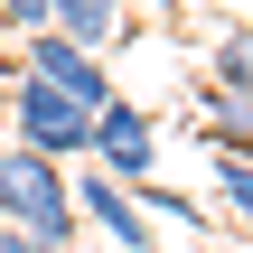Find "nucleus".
Here are the masks:
<instances>
[{"mask_svg": "<svg viewBox=\"0 0 253 253\" xmlns=\"http://www.w3.org/2000/svg\"><path fill=\"white\" fill-rule=\"evenodd\" d=\"M0 253H66V244H47V235H19V225H0Z\"/></svg>", "mask_w": 253, "mask_h": 253, "instance_id": "nucleus-12", "label": "nucleus"}, {"mask_svg": "<svg viewBox=\"0 0 253 253\" xmlns=\"http://www.w3.org/2000/svg\"><path fill=\"white\" fill-rule=\"evenodd\" d=\"M207 141L225 160H253V94H207Z\"/></svg>", "mask_w": 253, "mask_h": 253, "instance_id": "nucleus-7", "label": "nucleus"}, {"mask_svg": "<svg viewBox=\"0 0 253 253\" xmlns=\"http://www.w3.org/2000/svg\"><path fill=\"white\" fill-rule=\"evenodd\" d=\"M207 75H216V94H253V19H235V28L216 38Z\"/></svg>", "mask_w": 253, "mask_h": 253, "instance_id": "nucleus-9", "label": "nucleus"}, {"mask_svg": "<svg viewBox=\"0 0 253 253\" xmlns=\"http://www.w3.org/2000/svg\"><path fill=\"white\" fill-rule=\"evenodd\" d=\"M47 28V0H0V38H38Z\"/></svg>", "mask_w": 253, "mask_h": 253, "instance_id": "nucleus-11", "label": "nucleus"}, {"mask_svg": "<svg viewBox=\"0 0 253 253\" xmlns=\"http://www.w3.org/2000/svg\"><path fill=\"white\" fill-rule=\"evenodd\" d=\"M0 225L19 235H47V244H75V188H66V160H38V150H0Z\"/></svg>", "mask_w": 253, "mask_h": 253, "instance_id": "nucleus-1", "label": "nucleus"}, {"mask_svg": "<svg viewBox=\"0 0 253 253\" xmlns=\"http://www.w3.org/2000/svg\"><path fill=\"white\" fill-rule=\"evenodd\" d=\"M131 197H141V216H150V225H160V216H169V225H207V216H216L207 197H188V188H160V178H141Z\"/></svg>", "mask_w": 253, "mask_h": 253, "instance_id": "nucleus-10", "label": "nucleus"}, {"mask_svg": "<svg viewBox=\"0 0 253 253\" xmlns=\"http://www.w3.org/2000/svg\"><path fill=\"white\" fill-rule=\"evenodd\" d=\"M0 56H9L19 75H38V84H56V94H75L84 113H94V103L113 94V66H103L94 47H75V38H56V28H38V38H9Z\"/></svg>", "mask_w": 253, "mask_h": 253, "instance_id": "nucleus-4", "label": "nucleus"}, {"mask_svg": "<svg viewBox=\"0 0 253 253\" xmlns=\"http://www.w3.org/2000/svg\"><path fill=\"white\" fill-rule=\"evenodd\" d=\"M0 122H9V141L38 150V160H84V150H94V113H84L75 94H56V84L19 75V66H9V103H0Z\"/></svg>", "mask_w": 253, "mask_h": 253, "instance_id": "nucleus-2", "label": "nucleus"}, {"mask_svg": "<svg viewBox=\"0 0 253 253\" xmlns=\"http://www.w3.org/2000/svg\"><path fill=\"white\" fill-rule=\"evenodd\" d=\"M235 253H253V244H235Z\"/></svg>", "mask_w": 253, "mask_h": 253, "instance_id": "nucleus-14", "label": "nucleus"}, {"mask_svg": "<svg viewBox=\"0 0 253 253\" xmlns=\"http://www.w3.org/2000/svg\"><path fill=\"white\" fill-rule=\"evenodd\" d=\"M0 47H9V38H0Z\"/></svg>", "mask_w": 253, "mask_h": 253, "instance_id": "nucleus-15", "label": "nucleus"}, {"mask_svg": "<svg viewBox=\"0 0 253 253\" xmlns=\"http://www.w3.org/2000/svg\"><path fill=\"white\" fill-rule=\"evenodd\" d=\"M0 103H9V56H0Z\"/></svg>", "mask_w": 253, "mask_h": 253, "instance_id": "nucleus-13", "label": "nucleus"}, {"mask_svg": "<svg viewBox=\"0 0 253 253\" xmlns=\"http://www.w3.org/2000/svg\"><path fill=\"white\" fill-rule=\"evenodd\" d=\"M103 178H122V188H141V178H160V113L150 103H131L122 84L94 103V150H84Z\"/></svg>", "mask_w": 253, "mask_h": 253, "instance_id": "nucleus-3", "label": "nucleus"}, {"mask_svg": "<svg viewBox=\"0 0 253 253\" xmlns=\"http://www.w3.org/2000/svg\"><path fill=\"white\" fill-rule=\"evenodd\" d=\"M47 28L103 56V47H122V38H131V0H47Z\"/></svg>", "mask_w": 253, "mask_h": 253, "instance_id": "nucleus-6", "label": "nucleus"}, {"mask_svg": "<svg viewBox=\"0 0 253 253\" xmlns=\"http://www.w3.org/2000/svg\"><path fill=\"white\" fill-rule=\"evenodd\" d=\"M207 207H216L225 225L253 235V160H225V150H216V188H207Z\"/></svg>", "mask_w": 253, "mask_h": 253, "instance_id": "nucleus-8", "label": "nucleus"}, {"mask_svg": "<svg viewBox=\"0 0 253 253\" xmlns=\"http://www.w3.org/2000/svg\"><path fill=\"white\" fill-rule=\"evenodd\" d=\"M66 188H75V216H84L113 253H160V225L141 216V197H131L122 178H103V169L84 160V178H66Z\"/></svg>", "mask_w": 253, "mask_h": 253, "instance_id": "nucleus-5", "label": "nucleus"}, {"mask_svg": "<svg viewBox=\"0 0 253 253\" xmlns=\"http://www.w3.org/2000/svg\"><path fill=\"white\" fill-rule=\"evenodd\" d=\"M66 253H75V244H66Z\"/></svg>", "mask_w": 253, "mask_h": 253, "instance_id": "nucleus-16", "label": "nucleus"}]
</instances>
